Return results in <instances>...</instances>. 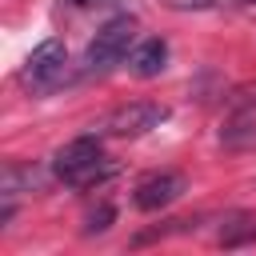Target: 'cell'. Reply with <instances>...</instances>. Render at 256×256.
Masks as SVG:
<instances>
[{"mask_svg":"<svg viewBox=\"0 0 256 256\" xmlns=\"http://www.w3.org/2000/svg\"><path fill=\"white\" fill-rule=\"evenodd\" d=\"M112 216H116L112 204H100L96 212H88V228H84V232H104V228L112 224Z\"/></svg>","mask_w":256,"mask_h":256,"instance_id":"cell-7","label":"cell"},{"mask_svg":"<svg viewBox=\"0 0 256 256\" xmlns=\"http://www.w3.org/2000/svg\"><path fill=\"white\" fill-rule=\"evenodd\" d=\"M240 4H256V0H240Z\"/></svg>","mask_w":256,"mask_h":256,"instance_id":"cell-8","label":"cell"},{"mask_svg":"<svg viewBox=\"0 0 256 256\" xmlns=\"http://www.w3.org/2000/svg\"><path fill=\"white\" fill-rule=\"evenodd\" d=\"M128 68H132V76H140V80L160 76V72L168 68V44H164L160 36L140 40V44L132 48V56H128Z\"/></svg>","mask_w":256,"mask_h":256,"instance_id":"cell-6","label":"cell"},{"mask_svg":"<svg viewBox=\"0 0 256 256\" xmlns=\"http://www.w3.org/2000/svg\"><path fill=\"white\" fill-rule=\"evenodd\" d=\"M132 40H136V20H132V16H116V20H108V24L92 36V44H88V52H84L88 68H100V72H104V68L120 64V60L128 56Z\"/></svg>","mask_w":256,"mask_h":256,"instance_id":"cell-3","label":"cell"},{"mask_svg":"<svg viewBox=\"0 0 256 256\" xmlns=\"http://www.w3.org/2000/svg\"><path fill=\"white\" fill-rule=\"evenodd\" d=\"M52 172L68 188H92V184H104L116 172V164L104 156V148H100L96 136H76V140H68L52 156Z\"/></svg>","mask_w":256,"mask_h":256,"instance_id":"cell-1","label":"cell"},{"mask_svg":"<svg viewBox=\"0 0 256 256\" xmlns=\"http://www.w3.org/2000/svg\"><path fill=\"white\" fill-rule=\"evenodd\" d=\"M184 188H188V180H184L180 172H148V176L132 188V204H136L140 212H160V208H168L172 200H180Z\"/></svg>","mask_w":256,"mask_h":256,"instance_id":"cell-5","label":"cell"},{"mask_svg":"<svg viewBox=\"0 0 256 256\" xmlns=\"http://www.w3.org/2000/svg\"><path fill=\"white\" fill-rule=\"evenodd\" d=\"M64 68H68L64 44H60V40H44V44H36V48L28 52L20 80H24L32 92H48V88H56V84L64 80Z\"/></svg>","mask_w":256,"mask_h":256,"instance_id":"cell-4","label":"cell"},{"mask_svg":"<svg viewBox=\"0 0 256 256\" xmlns=\"http://www.w3.org/2000/svg\"><path fill=\"white\" fill-rule=\"evenodd\" d=\"M164 120H168V108H164V104H152V100H136V104H124V108H112V112H108V116L96 124V132L132 140V136H144V132L160 128Z\"/></svg>","mask_w":256,"mask_h":256,"instance_id":"cell-2","label":"cell"}]
</instances>
